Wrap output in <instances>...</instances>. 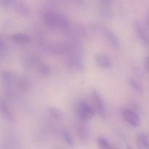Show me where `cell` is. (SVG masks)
<instances>
[{
	"instance_id": "cell-1",
	"label": "cell",
	"mask_w": 149,
	"mask_h": 149,
	"mask_svg": "<svg viewBox=\"0 0 149 149\" xmlns=\"http://www.w3.org/2000/svg\"><path fill=\"white\" fill-rule=\"evenodd\" d=\"M42 16L45 24L53 29H65L69 24L65 16L51 10H44Z\"/></svg>"
},
{
	"instance_id": "cell-2",
	"label": "cell",
	"mask_w": 149,
	"mask_h": 149,
	"mask_svg": "<svg viewBox=\"0 0 149 149\" xmlns=\"http://www.w3.org/2000/svg\"><path fill=\"white\" fill-rule=\"evenodd\" d=\"M76 113L78 120L87 122L95 114V111L92 109L91 106L84 101H80L77 104Z\"/></svg>"
},
{
	"instance_id": "cell-3",
	"label": "cell",
	"mask_w": 149,
	"mask_h": 149,
	"mask_svg": "<svg viewBox=\"0 0 149 149\" xmlns=\"http://www.w3.org/2000/svg\"><path fill=\"white\" fill-rule=\"evenodd\" d=\"M92 100L96 111L98 113L99 116L101 118H104L106 116V110L104 100L102 98V96L97 90H93L91 94Z\"/></svg>"
},
{
	"instance_id": "cell-4",
	"label": "cell",
	"mask_w": 149,
	"mask_h": 149,
	"mask_svg": "<svg viewBox=\"0 0 149 149\" xmlns=\"http://www.w3.org/2000/svg\"><path fill=\"white\" fill-rule=\"evenodd\" d=\"M66 63L68 67L73 69L80 70L84 68L83 61L79 52H70L66 53Z\"/></svg>"
},
{
	"instance_id": "cell-5",
	"label": "cell",
	"mask_w": 149,
	"mask_h": 149,
	"mask_svg": "<svg viewBox=\"0 0 149 149\" xmlns=\"http://www.w3.org/2000/svg\"><path fill=\"white\" fill-rule=\"evenodd\" d=\"M1 81L6 93L10 95L15 84V77L10 71H3L1 74Z\"/></svg>"
},
{
	"instance_id": "cell-6",
	"label": "cell",
	"mask_w": 149,
	"mask_h": 149,
	"mask_svg": "<svg viewBox=\"0 0 149 149\" xmlns=\"http://www.w3.org/2000/svg\"><path fill=\"white\" fill-rule=\"evenodd\" d=\"M134 30H135V33L138 36L140 42L145 46H148L149 45V36L147 33L146 30L143 28L141 23L138 20L134 22L133 23Z\"/></svg>"
},
{
	"instance_id": "cell-7",
	"label": "cell",
	"mask_w": 149,
	"mask_h": 149,
	"mask_svg": "<svg viewBox=\"0 0 149 149\" xmlns=\"http://www.w3.org/2000/svg\"><path fill=\"white\" fill-rule=\"evenodd\" d=\"M76 131L77 136L81 142H87L90 138V131L85 122L78 120V122L76 125Z\"/></svg>"
},
{
	"instance_id": "cell-8",
	"label": "cell",
	"mask_w": 149,
	"mask_h": 149,
	"mask_svg": "<svg viewBox=\"0 0 149 149\" xmlns=\"http://www.w3.org/2000/svg\"><path fill=\"white\" fill-rule=\"evenodd\" d=\"M124 119L131 126L136 127H138L141 124V119L136 113L130 109H125L122 111Z\"/></svg>"
},
{
	"instance_id": "cell-9",
	"label": "cell",
	"mask_w": 149,
	"mask_h": 149,
	"mask_svg": "<svg viewBox=\"0 0 149 149\" xmlns=\"http://www.w3.org/2000/svg\"><path fill=\"white\" fill-rule=\"evenodd\" d=\"M95 62L96 65L101 68L108 69L112 67V61L108 55L104 54H97L95 57Z\"/></svg>"
},
{
	"instance_id": "cell-10",
	"label": "cell",
	"mask_w": 149,
	"mask_h": 149,
	"mask_svg": "<svg viewBox=\"0 0 149 149\" xmlns=\"http://www.w3.org/2000/svg\"><path fill=\"white\" fill-rule=\"evenodd\" d=\"M0 113L4 117V119L8 122L13 121V115L11 110L5 100H4L1 97H0Z\"/></svg>"
},
{
	"instance_id": "cell-11",
	"label": "cell",
	"mask_w": 149,
	"mask_h": 149,
	"mask_svg": "<svg viewBox=\"0 0 149 149\" xmlns=\"http://www.w3.org/2000/svg\"><path fill=\"white\" fill-rule=\"evenodd\" d=\"M104 36L106 41L110 44L111 46L114 49H119V41L116 35L114 34L113 31H111L109 29H104Z\"/></svg>"
},
{
	"instance_id": "cell-12",
	"label": "cell",
	"mask_w": 149,
	"mask_h": 149,
	"mask_svg": "<svg viewBox=\"0 0 149 149\" xmlns=\"http://www.w3.org/2000/svg\"><path fill=\"white\" fill-rule=\"evenodd\" d=\"M23 63L28 68H31L36 65H39L40 64V59L39 56L34 53L28 54L24 58Z\"/></svg>"
},
{
	"instance_id": "cell-13",
	"label": "cell",
	"mask_w": 149,
	"mask_h": 149,
	"mask_svg": "<svg viewBox=\"0 0 149 149\" xmlns=\"http://www.w3.org/2000/svg\"><path fill=\"white\" fill-rule=\"evenodd\" d=\"M138 149H149V141L145 133H140L137 137Z\"/></svg>"
},
{
	"instance_id": "cell-14",
	"label": "cell",
	"mask_w": 149,
	"mask_h": 149,
	"mask_svg": "<svg viewBox=\"0 0 149 149\" xmlns=\"http://www.w3.org/2000/svg\"><path fill=\"white\" fill-rule=\"evenodd\" d=\"M65 29L68 30V33L73 37H80L84 34V30L81 26H70L68 25Z\"/></svg>"
},
{
	"instance_id": "cell-15",
	"label": "cell",
	"mask_w": 149,
	"mask_h": 149,
	"mask_svg": "<svg viewBox=\"0 0 149 149\" xmlns=\"http://www.w3.org/2000/svg\"><path fill=\"white\" fill-rule=\"evenodd\" d=\"M14 7L15 10L20 15L23 16H28L30 14V10H29V7L26 5L25 4H23L21 1H16L14 2Z\"/></svg>"
},
{
	"instance_id": "cell-16",
	"label": "cell",
	"mask_w": 149,
	"mask_h": 149,
	"mask_svg": "<svg viewBox=\"0 0 149 149\" xmlns=\"http://www.w3.org/2000/svg\"><path fill=\"white\" fill-rule=\"evenodd\" d=\"M10 39L15 42L21 44H27L30 42V37L24 33H15L10 36Z\"/></svg>"
},
{
	"instance_id": "cell-17",
	"label": "cell",
	"mask_w": 149,
	"mask_h": 149,
	"mask_svg": "<svg viewBox=\"0 0 149 149\" xmlns=\"http://www.w3.org/2000/svg\"><path fill=\"white\" fill-rule=\"evenodd\" d=\"M127 84L131 89L134 90V91L137 92V93H141L143 92V86L139 81L135 79L132 78V77H129L127 78Z\"/></svg>"
},
{
	"instance_id": "cell-18",
	"label": "cell",
	"mask_w": 149,
	"mask_h": 149,
	"mask_svg": "<svg viewBox=\"0 0 149 149\" xmlns=\"http://www.w3.org/2000/svg\"><path fill=\"white\" fill-rule=\"evenodd\" d=\"M97 143L100 149H113L109 141L103 137H99L97 139Z\"/></svg>"
},
{
	"instance_id": "cell-19",
	"label": "cell",
	"mask_w": 149,
	"mask_h": 149,
	"mask_svg": "<svg viewBox=\"0 0 149 149\" xmlns=\"http://www.w3.org/2000/svg\"><path fill=\"white\" fill-rule=\"evenodd\" d=\"M39 71L43 77H47L50 74V68L48 65L45 63H40L39 65Z\"/></svg>"
},
{
	"instance_id": "cell-20",
	"label": "cell",
	"mask_w": 149,
	"mask_h": 149,
	"mask_svg": "<svg viewBox=\"0 0 149 149\" xmlns=\"http://www.w3.org/2000/svg\"><path fill=\"white\" fill-rule=\"evenodd\" d=\"M63 138L64 141H65V143H66L68 145L71 146H73L74 145V139H73L72 136H71V134H70V132H68V131H63Z\"/></svg>"
},
{
	"instance_id": "cell-21",
	"label": "cell",
	"mask_w": 149,
	"mask_h": 149,
	"mask_svg": "<svg viewBox=\"0 0 149 149\" xmlns=\"http://www.w3.org/2000/svg\"><path fill=\"white\" fill-rule=\"evenodd\" d=\"M48 112L49 113V114L54 117L56 119H61L62 118V113L61 112V111H59L58 109H55V108H48Z\"/></svg>"
},
{
	"instance_id": "cell-22",
	"label": "cell",
	"mask_w": 149,
	"mask_h": 149,
	"mask_svg": "<svg viewBox=\"0 0 149 149\" xmlns=\"http://www.w3.org/2000/svg\"><path fill=\"white\" fill-rule=\"evenodd\" d=\"M145 23H146V27L147 30L149 31V10H147L146 13Z\"/></svg>"
},
{
	"instance_id": "cell-23",
	"label": "cell",
	"mask_w": 149,
	"mask_h": 149,
	"mask_svg": "<svg viewBox=\"0 0 149 149\" xmlns=\"http://www.w3.org/2000/svg\"><path fill=\"white\" fill-rule=\"evenodd\" d=\"M13 1H14V0H0V3L4 7L10 5L11 4H13Z\"/></svg>"
},
{
	"instance_id": "cell-24",
	"label": "cell",
	"mask_w": 149,
	"mask_h": 149,
	"mask_svg": "<svg viewBox=\"0 0 149 149\" xmlns=\"http://www.w3.org/2000/svg\"><path fill=\"white\" fill-rule=\"evenodd\" d=\"M144 65H145V68L146 70V71L148 73H149V56L146 58Z\"/></svg>"
},
{
	"instance_id": "cell-25",
	"label": "cell",
	"mask_w": 149,
	"mask_h": 149,
	"mask_svg": "<svg viewBox=\"0 0 149 149\" xmlns=\"http://www.w3.org/2000/svg\"><path fill=\"white\" fill-rule=\"evenodd\" d=\"M4 40H3L2 37H1V36H0V52H1V51L4 49Z\"/></svg>"
},
{
	"instance_id": "cell-26",
	"label": "cell",
	"mask_w": 149,
	"mask_h": 149,
	"mask_svg": "<svg viewBox=\"0 0 149 149\" xmlns=\"http://www.w3.org/2000/svg\"><path fill=\"white\" fill-rule=\"evenodd\" d=\"M113 149H117V148H113Z\"/></svg>"
},
{
	"instance_id": "cell-27",
	"label": "cell",
	"mask_w": 149,
	"mask_h": 149,
	"mask_svg": "<svg viewBox=\"0 0 149 149\" xmlns=\"http://www.w3.org/2000/svg\"><path fill=\"white\" fill-rule=\"evenodd\" d=\"M0 53H1V52H0Z\"/></svg>"
}]
</instances>
